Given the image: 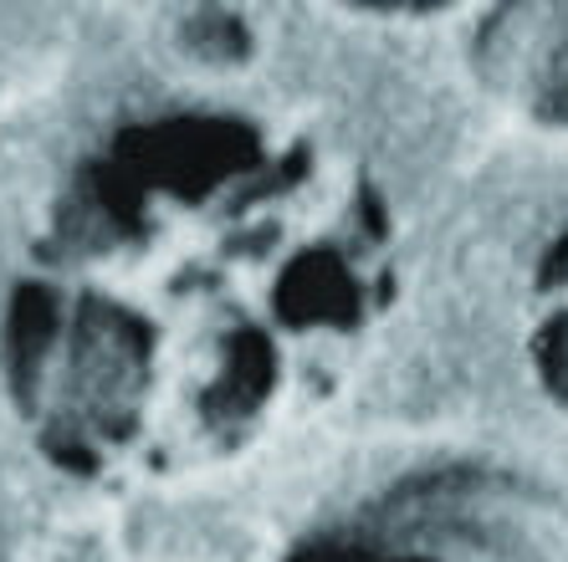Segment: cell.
I'll use <instances>...</instances> for the list:
<instances>
[{
	"mask_svg": "<svg viewBox=\"0 0 568 562\" xmlns=\"http://www.w3.org/2000/svg\"><path fill=\"white\" fill-rule=\"evenodd\" d=\"M292 562H548V552L503 511L399 497L374 507L358 527L328 532Z\"/></svg>",
	"mask_w": 568,
	"mask_h": 562,
	"instance_id": "6da1fadb",
	"label": "cell"
},
{
	"mask_svg": "<svg viewBox=\"0 0 568 562\" xmlns=\"http://www.w3.org/2000/svg\"><path fill=\"white\" fill-rule=\"evenodd\" d=\"M538 364H542V379H548V389L558 394L568 405V317L558 313L554 323L538 333Z\"/></svg>",
	"mask_w": 568,
	"mask_h": 562,
	"instance_id": "3957f363",
	"label": "cell"
},
{
	"mask_svg": "<svg viewBox=\"0 0 568 562\" xmlns=\"http://www.w3.org/2000/svg\"><path fill=\"white\" fill-rule=\"evenodd\" d=\"M52 338V302L41 292H21L16 297V313H11V358H16V374H27L31 364L41 358Z\"/></svg>",
	"mask_w": 568,
	"mask_h": 562,
	"instance_id": "7a4b0ae2",
	"label": "cell"
}]
</instances>
